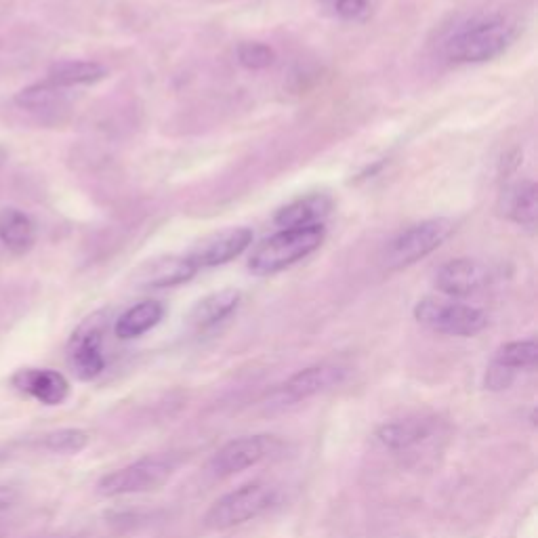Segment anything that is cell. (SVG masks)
<instances>
[{"instance_id":"7c38bea8","label":"cell","mask_w":538,"mask_h":538,"mask_svg":"<svg viewBox=\"0 0 538 538\" xmlns=\"http://www.w3.org/2000/svg\"><path fill=\"white\" fill-rule=\"evenodd\" d=\"M11 383L19 393L45 406H59L70 396L68 379L49 368H22L15 372Z\"/></svg>"},{"instance_id":"4316f807","label":"cell","mask_w":538,"mask_h":538,"mask_svg":"<svg viewBox=\"0 0 538 538\" xmlns=\"http://www.w3.org/2000/svg\"><path fill=\"white\" fill-rule=\"evenodd\" d=\"M5 162H7V150L3 146H0V169L5 167Z\"/></svg>"},{"instance_id":"9a60e30c","label":"cell","mask_w":538,"mask_h":538,"mask_svg":"<svg viewBox=\"0 0 538 538\" xmlns=\"http://www.w3.org/2000/svg\"><path fill=\"white\" fill-rule=\"evenodd\" d=\"M501 211L507 219L526 230H534L538 219V190L532 179L520 181L507 188L501 196Z\"/></svg>"},{"instance_id":"ac0fdd59","label":"cell","mask_w":538,"mask_h":538,"mask_svg":"<svg viewBox=\"0 0 538 538\" xmlns=\"http://www.w3.org/2000/svg\"><path fill=\"white\" fill-rule=\"evenodd\" d=\"M164 316V307L156 299H146L133 307H129L124 312L116 324H114V333L122 341H131L141 335H146L148 330L156 328Z\"/></svg>"},{"instance_id":"7402d4cb","label":"cell","mask_w":538,"mask_h":538,"mask_svg":"<svg viewBox=\"0 0 538 538\" xmlns=\"http://www.w3.org/2000/svg\"><path fill=\"white\" fill-rule=\"evenodd\" d=\"M536 362H538V345L534 339H526L501 345L496 349L490 364L511 372V375H517L520 370L534 368Z\"/></svg>"},{"instance_id":"8fae6325","label":"cell","mask_w":538,"mask_h":538,"mask_svg":"<svg viewBox=\"0 0 538 538\" xmlns=\"http://www.w3.org/2000/svg\"><path fill=\"white\" fill-rule=\"evenodd\" d=\"M253 244V232L248 227H225L221 232L202 238L188 253L198 269L217 267L240 257Z\"/></svg>"},{"instance_id":"30bf717a","label":"cell","mask_w":538,"mask_h":538,"mask_svg":"<svg viewBox=\"0 0 538 538\" xmlns=\"http://www.w3.org/2000/svg\"><path fill=\"white\" fill-rule=\"evenodd\" d=\"M345 379V370L335 364H316L299 370L280 389L276 391V398L280 404L291 406L303 400H309L320 393L341 385Z\"/></svg>"},{"instance_id":"5bb4252c","label":"cell","mask_w":538,"mask_h":538,"mask_svg":"<svg viewBox=\"0 0 538 538\" xmlns=\"http://www.w3.org/2000/svg\"><path fill=\"white\" fill-rule=\"evenodd\" d=\"M330 209H333V200L326 194H309L305 198H299L291 204L282 206L276 213L274 221L282 230H295V227H309L324 223Z\"/></svg>"},{"instance_id":"4fadbf2b","label":"cell","mask_w":538,"mask_h":538,"mask_svg":"<svg viewBox=\"0 0 538 538\" xmlns=\"http://www.w3.org/2000/svg\"><path fill=\"white\" fill-rule=\"evenodd\" d=\"M200 272L190 255H167L143 263L137 282L143 288H173L190 282Z\"/></svg>"},{"instance_id":"52a82bcc","label":"cell","mask_w":538,"mask_h":538,"mask_svg":"<svg viewBox=\"0 0 538 538\" xmlns=\"http://www.w3.org/2000/svg\"><path fill=\"white\" fill-rule=\"evenodd\" d=\"M106 324V314L99 312L74 330L68 345V360L80 381H93L106 370V356H103Z\"/></svg>"},{"instance_id":"9c48e42d","label":"cell","mask_w":538,"mask_h":538,"mask_svg":"<svg viewBox=\"0 0 538 538\" xmlns=\"http://www.w3.org/2000/svg\"><path fill=\"white\" fill-rule=\"evenodd\" d=\"M492 274L488 265H484L478 259H452L444 263L436 276H433V284L438 291L452 299H465L471 295L482 293L490 284Z\"/></svg>"},{"instance_id":"cb8c5ba5","label":"cell","mask_w":538,"mask_h":538,"mask_svg":"<svg viewBox=\"0 0 538 538\" xmlns=\"http://www.w3.org/2000/svg\"><path fill=\"white\" fill-rule=\"evenodd\" d=\"M236 57L246 70H267L276 64V51L263 43H240Z\"/></svg>"},{"instance_id":"8992f818","label":"cell","mask_w":538,"mask_h":538,"mask_svg":"<svg viewBox=\"0 0 538 538\" xmlns=\"http://www.w3.org/2000/svg\"><path fill=\"white\" fill-rule=\"evenodd\" d=\"M452 232L454 221L446 217L425 219L421 223L410 225L387 244L383 263L387 269H404L408 265H415L433 251H438L452 236Z\"/></svg>"},{"instance_id":"e0dca14e","label":"cell","mask_w":538,"mask_h":538,"mask_svg":"<svg viewBox=\"0 0 538 538\" xmlns=\"http://www.w3.org/2000/svg\"><path fill=\"white\" fill-rule=\"evenodd\" d=\"M108 76V68L97 64V61H82V59H68L57 61L49 68L47 80L59 89H74V87H87Z\"/></svg>"},{"instance_id":"ffe728a7","label":"cell","mask_w":538,"mask_h":538,"mask_svg":"<svg viewBox=\"0 0 538 538\" xmlns=\"http://www.w3.org/2000/svg\"><path fill=\"white\" fill-rule=\"evenodd\" d=\"M429 433H431V421L423 417H410L381 425L377 431V438L389 450H406L427 440Z\"/></svg>"},{"instance_id":"2e32d148","label":"cell","mask_w":538,"mask_h":538,"mask_svg":"<svg viewBox=\"0 0 538 538\" xmlns=\"http://www.w3.org/2000/svg\"><path fill=\"white\" fill-rule=\"evenodd\" d=\"M240 291L236 288H223V291L211 293L209 297L200 299L190 312V324L198 330L213 328L223 322L227 316H232L240 305Z\"/></svg>"},{"instance_id":"603a6c76","label":"cell","mask_w":538,"mask_h":538,"mask_svg":"<svg viewBox=\"0 0 538 538\" xmlns=\"http://www.w3.org/2000/svg\"><path fill=\"white\" fill-rule=\"evenodd\" d=\"M91 442V436L85 429H55L40 438V446L53 454H78Z\"/></svg>"},{"instance_id":"7a4b0ae2","label":"cell","mask_w":538,"mask_h":538,"mask_svg":"<svg viewBox=\"0 0 538 538\" xmlns=\"http://www.w3.org/2000/svg\"><path fill=\"white\" fill-rule=\"evenodd\" d=\"M513 40V28L501 17H488L454 32L444 53L454 64H484L503 55Z\"/></svg>"},{"instance_id":"44dd1931","label":"cell","mask_w":538,"mask_h":538,"mask_svg":"<svg viewBox=\"0 0 538 538\" xmlns=\"http://www.w3.org/2000/svg\"><path fill=\"white\" fill-rule=\"evenodd\" d=\"M64 99H66V89H59L51 85L49 80H45V82H36V85H30L19 91L15 95V106L26 112L43 114V112H51L59 108L61 103H64Z\"/></svg>"},{"instance_id":"d6986e66","label":"cell","mask_w":538,"mask_h":538,"mask_svg":"<svg viewBox=\"0 0 538 538\" xmlns=\"http://www.w3.org/2000/svg\"><path fill=\"white\" fill-rule=\"evenodd\" d=\"M0 242H3L13 255H26L36 244V225L19 209L0 211Z\"/></svg>"},{"instance_id":"d4e9b609","label":"cell","mask_w":538,"mask_h":538,"mask_svg":"<svg viewBox=\"0 0 538 538\" xmlns=\"http://www.w3.org/2000/svg\"><path fill=\"white\" fill-rule=\"evenodd\" d=\"M330 9H335V13L343 19H360L368 13V3L366 0H335Z\"/></svg>"},{"instance_id":"6da1fadb","label":"cell","mask_w":538,"mask_h":538,"mask_svg":"<svg viewBox=\"0 0 538 538\" xmlns=\"http://www.w3.org/2000/svg\"><path fill=\"white\" fill-rule=\"evenodd\" d=\"M326 238L324 223L295 227V230H280L278 234L265 238L253 255L248 257V272L267 278L284 272L295 263L316 253Z\"/></svg>"},{"instance_id":"ba28073f","label":"cell","mask_w":538,"mask_h":538,"mask_svg":"<svg viewBox=\"0 0 538 538\" xmlns=\"http://www.w3.org/2000/svg\"><path fill=\"white\" fill-rule=\"evenodd\" d=\"M282 450V442L276 436H244L227 442L211 459V471L217 478H230L240 471L251 469L267 459L276 457Z\"/></svg>"},{"instance_id":"83f0119b","label":"cell","mask_w":538,"mask_h":538,"mask_svg":"<svg viewBox=\"0 0 538 538\" xmlns=\"http://www.w3.org/2000/svg\"><path fill=\"white\" fill-rule=\"evenodd\" d=\"M322 3H324L326 7H333V3H335V0H322Z\"/></svg>"},{"instance_id":"277c9868","label":"cell","mask_w":538,"mask_h":538,"mask_svg":"<svg viewBox=\"0 0 538 538\" xmlns=\"http://www.w3.org/2000/svg\"><path fill=\"white\" fill-rule=\"evenodd\" d=\"M278 503V488L267 482H251L238 490L221 496L204 515L209 530H230L255 520Z\"/></svg>"},{"instance_id":"5b68a950","label":"cell","mask_w":538,"mask_h":538,"mask_svg":"<svg viewBox=\"0 0 538 538\" xmlns=\"http://www.w3.org/2000/svg\"><path fill=\"white\" fill-rule=\"evenodd\" d=\"M415 320L433 333L448 337H475L488 326L484 309L438 297L421 299L415 305Z\"/></svg>"},{"instance_id":"3957f363","label":"cell","mask_w":538,"mask_h":538,"mask_svg":"<svg viewBox=\"0 0 538 538\" xmlns=\"http://www.w3.org/2000/svg\"><path fill=\"white\" fill-rule=\"evenodd\" d=\"M181 459L177 454H150L127 467L110 471L97 482V492L106 499L112 496H127L152 492L167 484L177 471Z\"/></svg>"},{"instance_id":"484cf974","label":"cell","mask_w":538,"mask_h":538,"mask_svg":"<svg viewBox=\"0 0 538 538\" xmlns=\"http://www.w3.org/2000/svg\"><path fill=\"white\" fill-rule=\"evenodd\" d=\"M13 499H15V494H13L11 490H3V488H0V511L9 509L11 503H13Z\"/></svg>"}]
</instances>
